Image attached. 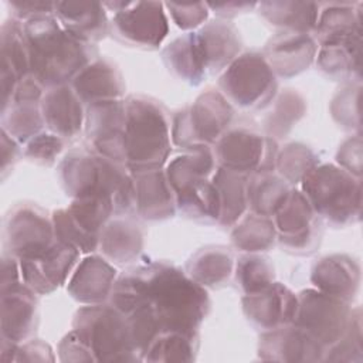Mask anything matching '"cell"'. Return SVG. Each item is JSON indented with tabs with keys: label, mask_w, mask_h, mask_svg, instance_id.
<instances>
[{
	"label": "cell",
	"mask_w": 363,
	"mask_h": 363,
	"mask_svg": "<svg viewBox=\"0 0 363 363\" xmlns=\"http://www.w3.org/2000/svg\"><path fill=\"white\" fill-rule=\"evenodd\" d=\"M111 299L113 308L123 315L140 303L146 305L162 333L197 336L199 325L208 309V296L201 285L164 264L129 271L113 284Z\"/></svg>",
	"instance_id": "cell-1"
},
{
	"label": "cell",
	"mask_w": 363,
	"mask_h": 363,
	"mask_svg": "<svg viewBox=\"0 0 363 363\" xmlns=\"http://www.w3.org/2000/svg\"><path fill=\"white\" fill-rule=\"evenodd\" d=\"M30 72L40 85L55 86L77 77L96 54L85 43L58 26L52 14L38 16L23 24Z\"/></svg>",
	"instance_id": "cell-2"
},
{
	"label": "cell",
	"mask_w": 363,
	"mask_h": 363,
	"mask_svg": "<svg viewBox=\"0 0 363 363\" xmlns=\"http://www.w3.org/2000/svg\"><path fill=\"white\" fill-rule=\"evenodd\" d=\"M170 152L169 126L160 105L132 96L125 102V155L132 172L160 169Z\"/></svg>",
	"instance_id": "cell-3"
},
{
	"label": "cell",
	"mask_w": 363,
	"mask_h": 363,
	"mask_svg": "<svg viewBox=\"0 0 363 363\" xmlns=\"http://www.w3.org/2000/svg\"><path fill=\"white\" fill-rule=\"evenodd\" d=\"M74 335L88 347L94 360H135L126 316L116 308L91 305L78 311Z\"/></svg>",
	"instance_id": "cell-4"
},
{
	"label": "cell",
	"mask_w": 363,
	"mask_h": 363,
	"mask_svg": "<svg viewBox=\"0 0 363 363\" xmlns=\"http://www.w3.org/2000/svg\"><path fill=\"white\" fill-rule=\"evenodd\" d=\"M305 197L316 213L330 221L346 223L360 213V183L332 164L312 167L302 183Z\"/></svg>",
	"instance_id": "cell-5"
},
{
	"label": "cell",
	"mask_w": 363,
	"mask_h": 363,
	"mask_svg": "<svg viewBox=\"0 0 363 363\" xmlns=\"http://www.w3.org/2000/svg\"><path fill=\"white\" fill-rule=\"evenodd\" d=\"M223 92L242 108H261L274 96L277 82L265 58L247 52L235 58L220 79Z\"/></svg>",
	"instance_id": "cell-6"
},
{
	"label": "cell",
	"mask_w": 363,
	"mask_h": 363,
	"mask_svg": "<svg viewBox=\"0 0 363 363\" xmlns=\"http://www.w3.org/2000/svg\"><path fill=\"white\" fill-rule=\"evenodd\" d=\"M350 323L346 303L322 291H303L298 299L294 325L320 346L335 345Z\"/></svg>",
	"instance_id": "cell-7"
},
{
	"label": "cell",
	"mask_w": 363,
	"mask_h": 363,
	"mask_svg": "<svg viewBox=\"0 0 363 363\" xmlns=\"http://www.w3.org/2000/svg\"><path fill=\"white\" fill-rule=\"evenodd\" d=\"M231 115L233 111L225 98L216 91H208L189 111L177 116L173 129L174 142L183 147L213 142L230 123Z\"/></svg>",
	"instance_id": "cell-8"
},
{
	"label": "cell",
	"mask_w": 363,
	"mask_h": 363,
	"mask_svg": "<svg viewBox=\"0 0 363 363\" xmlns=\"http://www.w3.org/2000/svg\"><path fill=\"white\" fill-rule=\"evenodd\" d=\"M115 11V33L136 45L156 47L167 34V20L160 3H106Z\"/></svg>",
	"instance_id": "cell-9"
},
{
	"label": "cell",
	"mask_w": 363,
	"mask_h": 363,
	"mask_svg": "<svg viewBox=\"0 0 363 363\" xmlns=\"http://www.w3.org/2000/svg\"><path fill=\"white\" fill-rule=\"evenodd\" d=\"M6 242L20 259L41 257L52 241V225L45 214L31 206H21L7 217Z\"/></svg>",
	"instance_id": "cell-10"
},
{
	"label": "cell",
	"mask_w": 363,
	"mask_h": 363,
	"mask_svg": "<svg viewBox=\"0 0 363 363\" xmlns=\"http://www.w3.org/2000/svg\"><path fill=\"white\" fill-rule=\"evenodd\" d=\"M268 139H262L254 130L238 126L233 128L223 135L217 146V157L223 167L242 173L259 169L258 172H271V163L268 159L272 155ZM274 156V155H272Z\"/></svg>",
	"instance_id": "cell-11"
},
{
	"label": "cell",
	"mask_w": 363,
	"mask_h": 363,
	"mask_svg": "<svg viewBox=\"0 0 363 363\" xmlns=\"http://www.w3.org/2000/svg\"><path fill=\"white\" fill-rule=\"evenodd\" d=\"M86 133L99 155L115 162H126L125 102L102 101L89 105Z\"/></svg>",
	"instance_id": "cell-12"
},
{
	"label": "cell",
	"mask_w": 363,
	"mask_h": 363,
	"mask_svg": "<svg viewBox=\"0 0 363 363\" xmlns=\"http://www.w3.org/2000/svg\"><path fill=\"white\" fill-rule=\"evenodd\" d=\"M77 258L75 247L57 240L41 257L20 259L23 279L35 292H51L65 281Z\"/></svg>",
	"instance_id": "cell-13"
},
{
	"label": "cell",
	"mask_w": 363,
	"mask_h": 363,
	"mask_svg": "<svg viewBox=\"0 0 363 363\" xmlns=\"http://www.w3.org/2000/svg\"><path fill=\"white\" fill-rule=\"evenodd\" d=\"M296 309L298 298L279 284L247 294L244 298V311L248 319L269 330L294 322Z\"/></svg>",
	"instance_id": "cell-14"
},
{
	"label": "cell",
	"mask_w": 363,
	"mask_h": 363,
	"mask_svg": "<svg viewBox=\"0 0 363 363\" xmlns=\"http://www.w3.org/2000/svg\"><path fill=\"white\" fill-rule=\"evenodd\" d=\"M1 335L10 342H21L35 330L37 301L30 288L14 284L1 289Z\"/></svg>",
	"instance_id": "cell-15"
},
{
	"label": "cell",
	"mask_w": 363,
	"mask_h": 363,
	"mask_svg": "<svg viewBox=\"0 0 363 363\" xmlns=\"http://www.w3.org/2000/svg\"><path fill=\"white\" fill-rule=\"evenodd\" d=\"M315 210L299 191H289L277 214L281 242L291 248L308 247L316 225Z\"/></svg>",
	"instance_id": "cell-16"
},
{
	"label": "cell",
	"mask_w": 363,
	"mask_h": 363,
	"mask_svg": "<svg viewBox=\"0 0 363 363\" xmlns=\"http://www.w3.org/2000/svg\"><path fill=\"white\" fill-rule=\"evenodd\" d=\"M54 16L64 30L89 44L102 38L108 31L106 14L101 3L57 1Z\"/></svg>",
	"instance_id": "cell-17"
},
{
	"label": "cell",
	"mask_w": 363,
	"mask_h": 363,
	"mask_svg": "<svg viewBox=\"0 0 363 363\" xmlns=\"http://www.w3.org/2000/svg\"><path fill=\"white\" fill-rule=\"evenodd\" d=\"M133 203L146 218H164L173 214L172 186L160 169L133 172Z\"/></svg>",
	"instance_id": "cell-18"
},
{
	"label": "cell",
	"mask_w": 363,
	"mask_h": 363,
	"mask_svg": "<svg viewBox=\"0 0 363 363\" xmlns=\"http://www.w3.org/2000/svg\"><path fill=\"white\" fill-rule=\"evenodd\" d=\"M315 51V41L308 34L286 33L268 44L265 61L274 72L288 77L305 69L311 64Z\"/></svg>",
	"instance_id": "cell-19"
},
{
	"label": "cell",
	"mask_w": 363,
	"mask_h": 363,
	"mask_svg": "<svg viewBox=\"0 0 363 363\" xmlns=\"http://www.w3.org/2000/svg\"><path fill=\"white\" fill-rule=\"evenodd\" d=\"M41 111L44 122L60 138H71L81 129V98L65 85L51 89L43 98Z\"/></svg>",
	"instance_id": "cell-20"
},
{
	"label": "cell",
	"mask_w": 363,
	"mask_h": 363,
	"mask_svg": "<svg viewBox=\"0 0 363 363\" xmlns=\"http://www.w3.org/2000/svg\"><path fill=\"white\" fill-rule=\"evenodd\" d=\"M72 85L77 95L89 104L115 101L125 89L119 71L106 61H95L85 67Z\"/></svg>",
	"instance_id": "cell-21"
},
{
	"label": "cell",
	"mask_w": 363,
	"mask_h": 363,
	"mask_svg": "<svg viewBox=\"0 0 363 363\" xmlns=\"http://www.w3.org/2000/svg\"><path fill=\"white\" fill-rule=\"evenodd\" d=\"M115 269L102 258H85L69 282V292L77 301L96 305L111 292Z\"/></svg>",
	"instance_id": "cell-22"
},
{
	"label": "cell",
	"mask_w": 363,
	"mask_h": 363,
	"mask_svg": "<svg viewBox=\"0 0 363 363\" xmlns=\"http://www.w3.org/2000/svg\"><path fill=\"white\" fill-rule=\"evenodd\" d=\"M194 34L206 68L220 69L231 62L240 50L238 33L224 21L210 23Z\"/></svg>",
	"instance_id": "cell-23"
},
{
	"label": "cell",
	"mask_w": 363,
	"mask_h": 363,
	"mask_svg": "<svg viewBox=\"0 0 363 363\" xmlns=\"http://www.w3.org/2000/svg\"><path fill=\"white\" fill-rule=\"evenodd\" d=\"M320 345L299 328H275L262 337L259 350L271 353L265 359L278 360H315L319 359L316 352H320Z\"/></svg>",
	"instance_id": "cell-24"
},
{
	"label": "cell",
	"mask_w": 363,
	"mask_h": 363,
	"mask_svg": "<svg viewBox=\"0 0 363 363\" xmlns=\"http://www.w3.org/2000/svg\"><path fill=\"white\" fill-rule=\"evenodd\" d=\"M359 269L345 257H328L315 265L312 281L322 292L342 301L350 299L357 286Z\"/></svg>",
	"instance_id": "cell-25"
},
{
	"label": "cell",
	"mask_w": 363,
	"mask_h": 363,
	"mask_svg": "<svg viewBox=\"0 0 363 363\" xmlns=\"http://www.w3.org/2000/svg\"><path fill=\"white\" fill-rule=\"evenodd\" d=\"M359 60L360 33L325 40L318 54L320 69L330 75L352 74L353 69H359Z\"/></svg>",
	"instance_id": "cell-26"
},
{
	"label": "cell",
	"mask_w": 363,
	"mask_h": 363,
	"mask_svg": "<svg viewBox=\"0 0 363 363\" xmlns=\"http://www.w3.org/2000/svg\"><path fill=\"white\" fill-rule=\"evenodd\" d=\"M262 14L275 26L292 33L306 34L316 27L319 4L303 1H265L261 3Z\"/></svg>",
	"instance_id": "cell-27"
},
{
	"label": "cell",
	"mask_w": 363,
	"mask_h": 363,
	"mask_svg": "<svg viewBox=\"0 0 363 363\" xmlns=\"http://www.w3.org/2000/svg\"><path fill=\"white\" fill-rule=\"evenodd\" d=\"M105 227L101 234V247L108 258L123 264L139 254L142 234L138 224L129 220H115Z\"/></svg>",
	"instance_id": "cell-28"
},
{
	"label": "cell",
	"mask_w": 363,
	"mask_h": 363,
	"mask_svg": "<svg viewBox=\"0 0 363 363\" xmlns=\"http://www.w3.org/2000/svg\"><path fill=\"white\" fill-rule=\"evenodd\" d=\"M218 196V218L223 224L234 223L245 208V179L241 173L230 169H218L214 176Z\"/></svg>",
	"instance_id": "cell-29"
},
{
	"label": "cell",
	"mask_w": 363,
	"mask_h": 363,
	"mask_svg": "<svg viewBox=\"0 0 363 363\" xmlns=\"http://www.w3.org/2000/svg\"><path fill=\"white\" fill-rule=\"evenodd\" d=\"M288 194L289 189L285 180L272 176L271 172H257V176L247 187V199L252 210L265 217L275 214Z\"/></svg>",
	"instance_id": "cell-30"
},
{
	"label": "cell",
	"mask_w": 363,
	"mask_h": 363,
	"mask_svg": "<svg viewBox=\"0 0 363 363\" xmlns=\"http://www.w3.org/2000/svg\"><path fill=\"white\" fill-rule=\"evenodd\" d=\"M169 65L184 79L197 84L206 69L196 34L189 33L174 40L164 51Z\"/></svg>",
	"instance_id": "cell-31"
},
{
	"label": "cell",
	"mask_w": 363,
	"mask_h": 363,
	"mask_svg": "<svg viewBox=\"0 0 363 363\" xmlns=\"http://www.w3.org/2000/svg\"><path fill=\"white\" fill-rule=\"evenodd\" d=\"M35 102H13L3 108V130L18 142H26L37 135L43 126Z\"/></svg>",
	"instance_id": "cell-32"
},
{
	"label": "cell",
	"mask_w": 363,
	"mask_h": 363,
	"mask_svg": "<svg viewBox=\"0 0 363 363\" xmlns=\"http://www.w3.org/2000/svg\"><path fill=\"white\" fill-rule=\"evenodd\" d=\"M274 235V223L265 216L254 214L235 227L233 242L245 251H261L271 245Z\"/></svg>",
	"instance_id": "cell-33"
},
{
	"label": "cell",
	"mask_w": 363,
	"mask_h": 363,
	"mask_svg": "<svg viewBox=\"0 0 363 363\" xmlns=\"http://www.w3.org/2000/svg\"><path fill=\"white\" fill-rule=\"evenodd\" d=\"M231 255L225 251L211 250L200 252L190 264L191 278L200 285H216L228 278L231 272Z\"/></svg>",
	"instance_id": "cell-34"
},
{
	"label": "cell",
	"mask_w": 363,
	"mask_h": 363,
	"mask_svg": "<svg viewBox=\"0 0 363 363\" xmlns=\"http://www.w3.org/2000/svg\"><path fill=\"white\" fill-rule=\"evenodd\" d=\"M197 336L179 332L160 333L146 352L147 360H191Z\"/></svg>",
	"instance_id": "cell-35"
},
{
	"label": "cell",
	"mask_w": 363,
	"mask_h": 363,
	"mask_svg": "<svg viewBox=\"0 0 363 363\" xmlns=\"http://www.w3.org/2000/svg\"><path fill=\"white\" fill-rule=\"evenodd\" d=\"M360 18H354L350 4L332 3L323 10L320 18L316 21V28L322 37V41L360 33Z\"/></svg>",
	"instance_id": "cell-36"
},
{
	"label": "cell",
	"mask_w": 363,
	"mask_h": 363,
	"mask_svg": "<svg viewBox=\"0 0 363 363\" xmlns=\"http://www.w3.org/2000/svg\"><path fill=\"white\" fill-rule=\"evenodd\" d=\"M268 259L261 257H244L237 267V279L247 294L258 292L271 285L274 278V269L267 262Z\"/></svg>",
	"instance_id": "cell-37"
},
{
	"label": "cell",
	"mask_w": 363,
	"mask_h": 363,
	"mask_svg": "<svg viewBox=\"0 0 363 363\" xmlns=\"http://www.w3.org/2000/svg\"><path fill=\"white\" fill-rule=\"evenodd\" d=\"M54 233L57 240L67 242L77 250L89 252L98 247V235L84 231L69 216L68 210H58L54 214Z\"/></svg>",
	"instance_id": "cell-38"
},
{
	"label": "cell",
	"mask_w": 363,
	"mask_h": 363,
	"mask_svg": "<svg viewBox=\"0 0 363 363\" xmlns=\"http://www.w3.org/2000/svg\"><path fill=\"white\" fill-rule=\"evenodd\" d=\"M277 159V166L288 180L298 182L313 167L315 157L309 149L301 145H289Z\"/></svg>",
	"instance_id": "cell-39"
},
{
	"label": "cell",
	"mask_w": 363,
	"mask_h": 363,
	"mask_svg": "<svg viewBox=\"0 0 363 363\" xmlns=\"http://www.w3.org/2000/svg\"><path fill=\"white\" fill-rule=\"evenodd\" d=\"M302 112L303 104L295 92L282 94L275 109L271 112V116L267 121L268 130L277 135L285 133L292 126L291 123L298 121Z\"/></svg>",
	"instance_id": "cell-40"
},
{
	"label": "cell",
	"mask_w": 363,
	"mask_h": 363,
	"mask_svg": "<svg viewBox=\"0 0 363 363\" xmlns=\"http://www.w3.org/2000/svg\"><path fill=\"white\" fill-rule=\"evenodd\" d=\"M62 147V140L57 135H35L26 147V155L44 162H52Z\"/></svg>",
	"instance_id": "cell-41"
},
{
	"label": "cell",
	"mask_w": 363,
	"mask_h": 363,
	"mask_svg": "<svg viewBox=\"0 0 363 363\" xmlns=\"http://www.w3.org/2000/svg\"><path fill=\"white\" fill-rule=\"evenodd\" d=\"M169 7L173 20L182 28H193L201 24L203 20L207 17V6L203 3L197 4H176V3H166Z\"/></svg>",
	"instance_id": "cell-42"
},
{
	"label": "cell",
	"mask_w": 363,
	"mask_h": 363,
	"mask_svg": "<svg viewBox=\"0 0 363 363\" xmlns=\"http://www.w3.org/2000/svg\"><path fill=\"white\" fill-rule=\"evenodd\" d=\"M13 13L18 18H24L26 21L45 14H54L55 3L51 1H9Z\"/></svg>",
	"instance_id": "cell-43"
},
{
	"label": "cell",
	"mask_w": 363,
	"mask_h": 363,
	"mask_svg": "<svg viewBox=\"0 0 363 363\" xmlns=\"http://www.w3.org/2000/svg\"><path fill=\"white\" fill-rule=\"evenodd\" d=\"M208 6L214 9L216 13L220 16H230V14H235L240 10L251 9L255 6V3H223V4H208Z\"/></svg>",
	"instance_id": "cell-44"
}]
</instances>
